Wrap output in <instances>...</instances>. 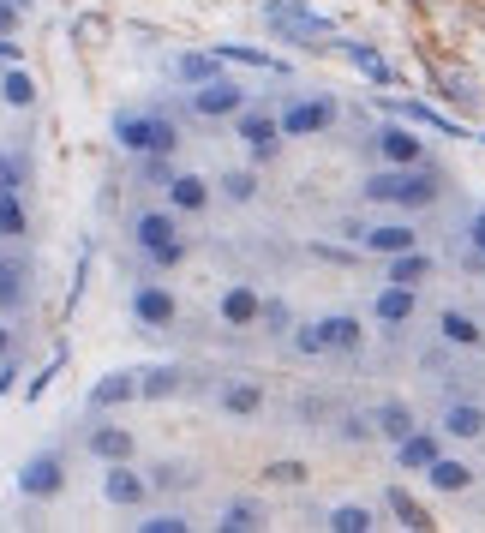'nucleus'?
<instances>
[{
	"mask_svg": "<svg viewBox=\"0 0 485 533\" xmlns=\"http://www.w3.org/2000/svg\"><path fill=\"white\" fill-rule=\"evenodd\" d=\"M365 198H372V204H402V210H420V204H431V198H438V174H431V168H420V162H407V168H396V162H389L384 174L365 180Z\"/></svg>",
	"mask_w": 485,
	"mask_h": 533,
	"instance_id": "f257e3e1",
	"label": "nucleus"
},
{
	"mask_svg": "<svg viewBox=\"0 0 485 533\" xmlns=\"http://www.w3.org/2000/svg\"><path fill=\"white\" fill-rule=\"evenodd\" d=\"M132 240H138L144 264H156V270H168V264H180L186 240H180V210L168 204V210H144L138 222H132Z\"/></svg>",
	"mask_w": 485,
	"mask_h": 533,
	"instance_id": "f03ea898",
	"label": "nucleus"
},
{
	"mask_svg": "<svg viewBox=\"0 0 485 533\" xmlns=\"http://www.w3.org/2000/svg\"><path fill=\"white\" fill-rule=\"evenodd\" d=\"M114 144L121 150H132V157H144V150H180V126L162 114H114Z\"/></svg>",
	"mask_w": 485,
	"mask_h": 533,
	"instance_id": "7ed1b4c3",
	"label": "nucleus"
},
{
	"mask_svg": "<svg viewBox=\"0 0 485 533\" xmlns=\"http://www.w3.org/2000/svg\"><path fill=\"white\" fill-rule=\"evenodd\" d=\"M263 19H270V30L282 42H294V48H318L312 37H330V19L312 13L305 0H263Z\"/></svg>",
	"mask_w": 485,
	"mask_h": 533,
	"instance_id": "20e7f679",
	"label": "nucleus"
},
{
	"mask_svg": "<svg viewBox=\"0 0 485 533\" xmlns=\"http://www.w3.org/2000/svg\"><path fill=\"white\" fill-rule=\"evenodd\" d=\"M61 486H66V461H61V450H42V455H30L19 468V497H30V503H48V497H61Z\"/></svg>",
	"mask_w": 485,
	"mask_h": 533,
	"instance_id": "39448f33",
	"label": "nucleus"
},
{
	"mask_svg": "<svg viewBox=\"0 0 485 533\" xmlns=\"http://www.w3.org/2000/svg\"><path fill=\"white\" fill-rule=\"evenodd\" d=\"M186 108H192L198 120H228V114H240V108H246V90L228 79V72H216L210 84H192Z\"/></svg>",
	"mask_w": 485,
	"mask_h": 533,
	"instance_id": "423d86ee",
	"label": "nucleus"
},
{
	"mask_svg": "<svg viewBox=\"0 0 485 533\" xmlns=\"http://www.w3.org/2000/svg\"><path fill=\"white\" fill-rule=\"evenodd\" d=\"M240 139H246V150H252V162H270V157H276V144L288 139V132H282V114L240 108Z\"/></svg>",
	"mask_w": 485,
	"mask_h": 533,
	"instance_id": "0eeeda50",
	"label": "nucleus"
},
{
	"mask_svg": "<svg viewBox=\"0 0 485 533\" xmlns=\"http://www.w3.org/2000/svg\"><path fill=\"white\" fill-rule=\"evenodd\" d=\"M330 120H336V102L330 97H294L282 108V132L288 139H312V132H323Z\"/></svg>",
	"mask_w": 485,
	"mask_h": 533,
	"instance_id": "6e6552de",
	"label": "nucleus"
},
{
	"mask_svg": "<svg viewBox=\"0 0 485 533\" xmlns=\"http://www.w3.org/2000/svg\"><path fill=\"white\" fill-rule=\"evenodd\" d=\"M150 492H156V486H150L144 474H132L126 461H108V479H102V497H108V503H121V510H138Z\"/></svg>",
	"mask_w": 485,
	"mask_h": 533,
	"instance_id": "1a4fd4ad",
	"label": "nucleus"
},
{
	"mask_svg": "<svg viewBox=\"0 0 485 533\" xmlns=\"http://www.w3.org/2000/svg\"><path fill=\"white\" fill-rule=\"evenodd\" d=\"M132 317H138L144 330H168L174 324V294L156 288V282H138L132 288Z\"/></svg>",
	"mask_w": 485,
	"mask_h": 533,
	"instance_id": "9d476101",
	"label": "nucleus"
},
{
	"mask_svg": "<svg viewBox=\"0 0 485 533\" xmlns=\"http://www.w3.org/2000/svg\"><path fill=\"white\" fill-rule=\"evenodd\" d=\"M132 395H144V372H108L96 390L84 395V408H90V414H102V408H121V402H132Z\"/></svg>",
	"mask_w": 485,
	"mask_h": 533,
	"instance_id": "9b49d317",
	"label": "nucleus"
},
{
	"mask_svg": "<svg viewBox=\"0 0 485 533\" xmlns=\"http://www.w3.org/2000/svg\"><path fill=\"white\" fill-rule=\"evenodd\" d=\"M258 317H263V294L252 288V282H234V288L222 294V324L228 330H252Z\"/></svg>",
	"mask_w": 485,
	"mask_h": 533,
	"instance_id": "f8f14e48",
	"label": "nucleus"
},
{
	"mask_svg": "<svg viewBox=\"0 0 485 533\" xmlns=\"http://www.w3.org/2000/svg\"><path fill=\"white\" fill-rule=\"evenodd\" d=\"M24 300H30V264L0 252V312H24Z\"/></svg>",
	"mask_w": 485,
	"mask_h": 533,
	"instance_id": "ddd939ff",
	"label": "nucleus"
},
{
	"mask_svg": "<svg viewBox=\"0 0 485 533\" xmlns=\"http://www.w3.org/2000/svg\"><path fill=\"white\" fill-rule=\"evenodd\" d=\"M216 60H234V66H252V72L288 79V60H276L270 48H252V42H216Z\"/></svg>",
	"mask_w": 485,
	"mask_h": 533,
	"instance_id": "4468645a",
	"label": "nucleus"
},
{
	"mask_svg": "<svg viewBox=\"0 0 485 533\" xmlns=\"http://www.w3.org/2000/svg\"><path fill=\"white\" fill-rule=\"evenodd\" d=\"M378 157L384 162H396V168H407V162H420V139H414V120H407V126H384V132H378Z\"/></svg>",
	"mask_w": 485,
	"mask_h": 533,
	"instance_id": "2eb2a0df",
	"label": "nucleus"
},
{
	"mask_svg": "<svg viewBox=\"0 0 485 533\" xmlns=\"http://www.w3.org/2000/svg\"><path fill=\"white\" fill-rule=\"evenodd\" d=\"M365 252H384V258H396V252H414L420 246V234L407 228V222H384V228H365V240H360Z\"/></svg>",
	"mask_w": 485,
	"mask_h": 533,
	"instance_id": "dca6fc26",
	"label": "nucleus"
},
{
	"mask_svg": "<svg viewBox=\"0 0 485 533\" xmlns=\"http://www.w3.org/2000/svg\"><path fill=\"white\" fill-rule=\"evenodd\" d=\"M168 204H174L180 216H198L204 204H210V180L204 174H174L168 180Z\"/></svg>",
	"mask_w": 485,
	"mask_h": 533,
	"instance_id": "f3484780",
	"label": "nucleus"
},
{
	"mask_svg": "<svg viewBox=\"0 0 485 533\" xmlns=\"http://www.w3.org/2000/svg\"><path fill=\"white\" fill-rule=\"evenodd\" d=\"M414 306H420V300H414V288H402V282H389L384 294L372 300V317L396 330V324H407V317H414Z\"/></svg>",
	"mask_w": 485,
	"mask_h": 533,
	"instance_id": "a211bd4d",
	"label": "nucleus"
},
{
	"mask_svg": "<svg viewBox=\"0 0 485 533\" xmlns=\"http://www.w3.org/2000/svg\"><path fill=\"white\" fill-rule=\"evenodd\" d=\"M216 402H222L228 414H240V419H246V414H258V408H263V384H258V377H228Z\"/></svg>",
	"mask_w": 485,
	"mask_h": 533,
	"instance_id": "6ab92c4d",
	"label": "nucleus"
},
{
	"mask_svg": "<svg viewBox=\"0 0 485 533\" xmlns=\"http://www.w3.org/2000/svg\"><path fill=\"white\" fill-rule=\"evenodd\" d=\"M438 455H444V450H438V437H431V432H407L402 444H396V461H402L407 474H425Z\"/></svg>",
	"mask_w": 485,
	"mask_h": 533,
	"instance_id": "aec40b11",
	"label": "nucleus"
},
{
	"mask_svg": "<svg viewBox=\"0 0 485 533\" xmlns=\"http://www.w3.org/2000/svg\"><path fill=\"white\" fill-rule=\"evenodd\" d=\"M389 114H402V120H414V126H431V132H444V139H467L462 126L449 114H438V108H425V102H384Z\"/></svg>",
	"mask_w": 485,
	"mask_h": 533,
	"instance_id": "412c9836",
	"label": "nucleus"
},
{
	"mask_svg": "<svg viewBox=\"0 0 485 533\" xmlns=\"http://www.w3.org/2000/svg\"><path fill=\"white\" fill-rule=\"evenodd\" d=\"M90 455L96 461H126L132 455V432L126 426H90Z\"/></svg>",
	"mask_w": 485,
	"mask_h": 533,
	"instance_id": "4be33fe9",
	"label": "nucleus"
},
{
	"mask_svg": "<svg viewBox=\"0 0 485 533\" xmlns=\"http://www.w3.org/2000/svg\"><path fill=\"white\" fill-rule=\"evenodd\" d=\"M323 324V342H330V354H354L365 342V330H360V317H318Z\"/></svg>",
	"mask_w": 485,
	"mask_h": 533,
	"instance_id": "5701e85b",
	"label": "nucleus"
},
{
	"mask_svg": "<svg viewBox=\"0 0 485 533\" xmlns=\"http://www.w3.org/2000/svg\"><path fill=\"white\" fill-rule=\"evenodd\" d=\"M444 432L449 437H480L485 432V408H473V402H449V408H444Z\"/></svg>",
	"mask_w": 485,
	"mask_h": 533,
	"instance_id": "b1692460",
	"label": "nucleus"
},
{
	"mask_svg": "<svg viewBox=\"0 0 485 533\" xmlns=\"http://www.w3.org/2000/svg\"><path fill=\"white\" fill-rule=\"evenodd\" d=\"M431 276V258L414 246V252H396L389 258V282H402V288H420V282Z\"/></svg>",
	"mask_w": 485,
	"mask_h": 533,
	"instance_id": "393cba45",
	"label": "nucleus"
},
{
	"mask_svg": "<svg viewBox=\"0 0 485 533\" xmlns=\"http://www.w3.org/2000/svg\"><path fill=\"white\" fill-rule=\"evenodd\" d=\"M425 479H431L438 492H467V479H473V468H467V461H449V455H438V461L425 468Z\"/></svg>",
	"mask_w": 485,
	"mask_h": 533,
	"instance_id": "a878e982",
	"label": "nucleus"
},
{
	"mask_svg": "<svg viewBox=\"0 0 485 533\" xmlns=\"http://www.w3.org/2000/svg\"><path fill=\"white\" fill-rule=\"evenodd\" d=\"M342 55L354 60V66H360L372 84H389V79H396V72L384 66V55H378V48H365V42H342Z\"/></svg>",
	"mask_w": 485,
	"mask_h": 533,
	"instance_id": "bb28decb",
	"label": "nucleus"
},
{
	"mask_svg": "<svg viewBox=\"0 0 485 533\" xmlns=\"http://www.w3.org/2000/svg\"><path fill=\"white\" fill-rule=\"evenodd\" d=\"M0 102H6V108H30V102H37V79H30L24 66H13V72L0 79Z\"/></svg>",
	"mask_w": 485,
	"mask_h": 533,
	"instance_id": "cd10ccee",
	"label": "nucleus"
},
{
	"mask_svg": "<svg viewBox=\"0 0 485 533\" xmlns=\"http://www.w3.org/2000/svg\"><path fill=\"white\" fill-rule=\"evenodd\" d=\"M216 66H222L216 48H210V55H180V60H174V79H180V84H210V79H216Z\"/></svg>",
	"mask_w": 485,
	"mask_h": 533,
	"instance_id": "c85d7f7f",
	"label": "nucleus"
},
{
	"mask_svg": "<svg viewBox=\"0 0 485 533\" xmlns=\"http://www.w3.org/2000/svg\"><path fill=\"white\" fill-rule=\"evenodd\" d=\"M216 528H222V533H258V528H263V510L240 497V503H228V510H222V521H216Z\"/></svg>",
	"mask_w": 485,
	"mask_h": 533,
	"instance_id": "c756f323",
	"label": "nucleus"
},
{
	"mask_svg": "<svg viewBox=\"0 0 485 533\" xmlns=\"http://www.w3.org/2000/svg\"><path fill=\"white\" fill-rule=\"evenodd\" d=\"M372 426H378V432H384V437H396V444H402V437L414 432V414H407L402 402H384V408L372 414Z\"/></svg>",
	"mask_w": 485,
	"mask_h": 533,
	"instance_id": "7c9ffc66",
	"label": "nucleus"
},
{
	"mask_svg": "<svg viewBox=\"0 0 485 533\" xmlns=\"http://www.w3.org/2000/svg\"><path fill=\"white\" fill-rule=\"evenodd\" d=\"M438 330H444V342H456V348H473V342H480V324H473L467 312H444Z\"/></svg>",
	"mask_w": 485,
	"mask_h": 533,
	"instance_id": "2f4dec72",
	"label": "nucleus"
},
{
	"mask_svg": "<svg viewBox=\"0 0 485 533\" xmlns=\"http://www.w3.org/2000/svg\"><path fill=\"white\" fill-rule=\"evenodd\" d=\"M216 186H222L228 204H252V198H258V174H252V168H234V174H222Z\"/></svg>",
	"mask_w": 485,
	"mask_h": 533,
	"instance_id": "473e14b6",
	"label": "nucleus"
},
{
	"mask_svg": "<svg viewBox=\"0 0 485 533\" xmlns=\"http://www.w3.org/2000/svg\"><path fill=\"white\" fill-rule=\"evenodd\" d=\"M323 528H330V533H365V528H372V510H365V503H342V510H330Z\"/></svg>",
	"mask_w": 485,
	"mask_h": 533,
	"instance_id": "72a5a7b5",
	"label": "nucleus"
},
{
	"mask_svg": "<svg viewBox=\"0 0 485 533\" xmlns=\"http://www.w3.org/2000/svg\"><path fill=\"white\" fill-rule=\"evenodd\" d=\"M0 228H6V240L30 234V216H24V198L19 192H0Z\"/></svg>",
	"mask_w": 485,
	"mask_h": 533,
	"instance_id": "f704fd0d",
	"label": "nucleus"
},
{
	"mask_svg": "<svg viewBox=\"0 0 485 533\" xmlns=\"http://www.w3.org/2000/svg\"><path fill=\"white\" fill-rule=\"evenodd\" d=\"M180 390V366H150L144 372V402H162V395Z\"/></svg>",
	"mask_w": 485,
	"mask_h": 533,
	"instance_id": "c9c22d12",
	"label": "nucleus"
},
{
	"mask_svg": "<svg viewBox=\"0 0 485 533\" xmlns=\"http://www.w3.org/2000/svg\"><path fill=\"white\" fill-rule=\"evenodd\" d=\"M24 174H30V168H24L13 150H0V192H24Z\"/></svg>",
	"mask_w": 485,
	"mask_h": 533,
	"instance_id": "e433bc0d",
	"label": "nucleus"
},
{
	"mask_svg": "<svg viewBox=\"0 0 485 533\" xmlns=\"http://www.w3.org/2000/svg\"><path fill=\"white\" fill-rule=\"evenodd\" d=\"M389 510L402 515L407 528H431V515H425V510H420V503H414V497H407V492H389Z\"/></svg>",
	"mask_w": 485,
	"mask_h": 533,
	"instance_id": "4c0bfd02",
	"label": "nucleus"
},
{
	"mask_svg": "<svg viewBox=\"0 0 485 533\" xmlns=\"http://www.w3.org/2000/svg\"><path fill=\"white\" fill-rule=\"evenodd\" d=\"M258 324H263V336H288V330H294L282 300H263V317H258Z\"/></svg>",
	"mask_w": 485,
	"mask_h": 533,
	"instance_id": "58836bf2",
	"label": "nucleus"
},
{
	"mask_svg": "<svg viewBox=\"0 0 485 533\" xmlns=\"http://www.w3.org/2000/svg\"><path fill=\"white\" fill-rule=\"evenodd\" d=\"M294 348H300V354H330V342H323V324H300V330H294Z\"/></svg>",
	"mask_w": 485,
	"mask_h": 533,
	"instance_id": "ea45409f",
	"label": "nucleus"
},
{
	"mask_svg": "<svg viewBox=\"0 0 485 533\" xmlns=\"http://www.w3.org/2000/svg\"><path fill=\"white\" fill-rule=\"evenodd\" d=\"M186 468H174V461H156V468H150V486H156V492H168V486H186Z\"/></svg>",
	"mask_w": 485,
	"mask_h": 533,
	"instance_id": "a19ab883",
	"label": "nucleus"
},
{
	"mask_svg": "<svg viewBox=\"0 0 485 533\" xmlns=\"http://www.w3.org/2000/svg\"><path fill=\"white\" fill-rule=\"evenodd\" d=\"M144 533H186L192 528V521H186V515H174V510H162V515H150V521H138Z\"/></svg>",
	"mask_w": 485,
	"mask_h": 533,
	"instance_id": "79ce46f5",
	"label": "nucleus"
},
{
	"mask_svg": "<svg viewBox=\"0 0 485 533\" xmlns=\"http://www.w3.org/2000/svg\"><path fill=\"white\" fill-rule=\"evenodd\" d=\"M54 377H61V354H54V360H48V366H42V377H30V384H24V402H37V395L48 390Z\"/></svg>",
	"mask_w": 485,
	"mask_h": 533,
	"instance_id": "37998d69",
	"label": "nucleus"
},
{
	"mask_svg": "<svg viewBox=\"0 0 485 533\" xmlns=\"http://www.w3.org/2000/svg\"><path fill=\"white\" fill-rule=\"evenodd\" d=\"M263 474H270V479H288V486H294V479H305V468H300V461H270Z\"/></svg>",
	"mask_w": 485,
	"mask_h": 533,
	"instance_id": "c03bdc74",
	"label": "nucleus"
},
{
	"mask_svg": "<svg viewBox=\"0 0 485 533\" xmlns=\"http://www.w3.org/2000/svg\"><path fill=\"white\" fill-rule=\"evenodd\" d=\"M13 30H19V6H13V0H0V37H13Z\"/></svg>",
	"mask_w": 485,
	"mask_h": 533,
	"instance_id": "a18cd8bd",
	"label": "nucleus"
},
{
	"mask_svg": "<svg viewBox=\"0 0 485 533\" xmlns=\"http://www.w3.org/2000/svg\"><path fill=\"white\" fill-rule=\"evenodd\" d=\"M467 240H473V252H485V210L467 222Z\"/></svg>",
	"mask_w": 485,
	"mask_h": 533,
	"instance_id": "49530a36",
	"label": "nucleus"
},
{
	"mask_svg": "<svg viewBox=\"0 0 485 533\" xmlns=\"http://www.w3.org/2000/svg\"><path fill=\"white\" fill-rule=\"evenodd\" d=\"M13 377H19V372H13V366H0V395L13 390Z\"/></svg>",
	"mask_w": 485,
	"mask_h": 533,
	"instance_id": "de8ad7c7",
	"label": "nucleus"
},
{
	"mask_svg": "<svg viewBox=\"0 0 485 533\" xmlns=\"http://www.w3.org/2000/svg\"><path fill=\"white\" fill-rule=\"evenodd\" d=\"M0 360H6V330H0Z\"/></svg>",
	"mask_w": 485,
	"mask_h": 533,
	"instance_id": "09e8293b",
	"label": "nucleus"
},
{
	"mask_svg": "<svg viewBox=\"0 0 485 533\" xmlns=\"http://www.w3.org/2000/svg\"><path fill=\"white\" fill-rule=\"evenodd\" d=\"M13 6H19V13H24V6H30V0H13Z\"/></svg>",
	"mask_w": 485,
	"mask_h": 533,
	"instance_id": "8fccbe9b",
	"label": "nucleus"
},
{
	"mask_svg": "<svg viewBox=\"0 0 485 533\" xmlns=\"http://www.w3.org/2000/svg\"><path fill=\"white\" fill-rule=\"evenodd\" d=\"M0 240H6V228H0Z\"/></svg>",
	"mask_w": 485,
	"mask_h": 533,
	"instance_id": "3c124183",
	"label": "nucleus"
}]
</instances>
